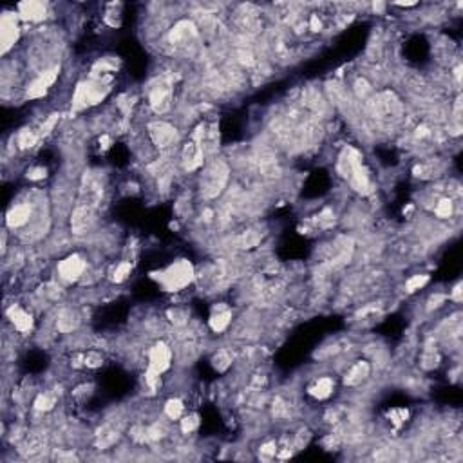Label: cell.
Returning a JSON list of instances; mask_svg holds the SVG:
<instances>
[{"mask_svg":"<svg viewBox=\"0 0 463 463\" xmlns=\"http://www.w3.org/2000/svg\"><path fill=\"white\" fill-rule=\"evenodd\" d=\"M338 170H340L344 178L349 179L351 186L355 190L364 192V194L371 192V181H369L368 170L364 169L360 154L355 148H346L342 152L340 161H338Z\"/></svg>","mask_w":463,"mask_h":463,"instance_id":"1","label":"cell"},{"mask_svg":"<svg viewBox=\"0 0 463 463\" xmlns=\"http://www.w3.org/2000/svg\"><path fill=\"white\" fill-rule=\"evenodd\" d=\"M152 277L156 279L167 291H179L192 282L194 268H192V264L188 261L181 259L178 263L170 264L169 268H165L163 272L152 273Z\"/></svg>","mask_w":463,"mask_h":463,"instance_id":"2","label":"cell"},{"mask_svg":"<svg viewBox=\"0 0 463 463\" xmlns=\"http://www.w3.org/2000/svg\"><path fill=\"white\" fill-rule=\"evenodd\" d=\"M111 87L104 82V78H92L89 82H82L73 96V107L74 111H82L85 107L100 104L105 96L109 94Z\"/></svg>","mask_w":463,"mask_h":463,"instance_id":"3","label":"cell"},{"mask_svg":"<svg viewBox=\"0 0 463 463\" xmlns=\"http://www.w3.org/2000/svg\"><path fill=\"white\" fill-rule=\"evenodd\" d=\"M230 169L225 161H214L208 165L204 170L203 178H201V194L208 199H214L225 190L226 183H228Z\"/></svg>","mask_w":463,"mask_h":463,"instance_id":"4","label":"cell"},{"mask_svg":"<svg viewBox=\"0 0 463 463\" xmlns=\"http://www.w3.org/2000/svg\"><path fill=\"white\" fill-rule=\"evenodd\" d=\"M148 136H150L152 143L161 150L174 147L178 143V130L167 121H152V123H148Z\"/></svg>","mask_w":463,"mask_h":463,"instance_id":"5","label":"cell"},{"mask_svg":"<svg viewBox=\"0 0 463 463\" xmlns=\"http://www.w3.org/2000/svg\"><path fill=\"white\" fill-rule=\"evenodd\" d=\"M18 15L4 13L0 18V42H2V55L13 47L15 42L20 36V26H18Z\"/></svg>","mask_w":463,"mask_h":463,"instance_id":"6","label":"cell"},{"mask_svg":"<svg viewBox=\"0 0 463 463\" xmlns=\"http://www.w3.org/2000/svg\"><path fill=\"white\" fill-rule=\"evenodd\" d=\"M85 268H87V263L83 261V257H80L78 253H73V255L65 257L64 261L58 263V275H60V279H64V281L74 282L82 277Z\"/></svg>","mask_w":463,"mask_h":463,"instance_id":"7","label":"cell"},{"mask_svg":"<svg viewBox=\"0 0 463 463\" xmlns=\"http://www.w3.org/2000/svg\"><path fill=\"white\" fill-rule=\"evenodd\" d=\"M170 360H172V351L167 344L158 342L156 346L152 347L150 353H148V371L161 375L167 369L170 368Z\"/></svg>","mask_w":463,"mask_h":463,"instance_id":"8","label":"cell"},{"mask_svg":"<svg viewBox=\"0 0 463 463\" xmlns=\"http://www.w3.org/2000/svg\"><path fill=\"white\" fill-rule=\"evenodd\" d=\"M94 225V212H92L91 204H78L74 208L73 216H71V230L73 234L83 235L87 230H91Z\"/></svg>","mask_w":463,"mask_h":463,"instance_id":"9","label":"cell"},{"mask_svg":"<svg viewBox=\"0 0 463 463\" xmlns=\"http://www.w3.org/2000/svg\"><path fill=\"white\" fill-rule=\"evenodd\" d=\"M57 78H58V67H55V69H49V71H43L38 78H35L33 82L29 83L26 96H27V98H31V100L45 96L49 89H51L53 83L57 82Z\"/></svg>","mask_w":463,"mask_h":463,"instance_id":"10","label":"cell"},{"mask_svg":"<svg viewBox=\"0 0 463 463\" xmlns=\"http://www.w3.org/2000/svg\"><path fill=\"white\" fill-rule=\"evenodd\" d=\"M195 35H197V29H195L194 24L190 20H181L172 27L169 40L176 47H183V45H188L195 38Z\"/></svg>","mask_w":463,"mask_h":463,"instance_id":"11","label":"cell"},{"mask_svg":"<svg viewBox=\"0 0 463 463\" xmlns=\"http://www.w3.org/2000/svg\"><path fill=\"white\" fill-rule=\"evenodd\" d=\"M170 101H172V89L169 83H158L150 92V105L158 114L167 113L170 109Z\"/></svg>","mask_w":463,"mask_h":463,"instance_id":"12","label":"cell"},{"mask_svg":"<svg viewBox=\"0 0 463 463\" xmlns=\"http://www.w3.org/2000/svg\"><path fill=\"white\" fill-rule=\"evenodd\" d=\"M45 15H47V8H45V4H42V2H33V0H29V2L18 4V17H20L22 20L40 22L45 18Z\"/></svg>","mask_w":463,"mask_h":463,"instance_id":"13","label":"cell"},{"mask_svg":"<svg viewBox=\"0 0 463 463\" xmlns=\"http://www.w3.org/2000/svg\"><path fill=\"white\" fill-rule=\"evenodd\" d=\"M8 317H9V321H11V324H13L15 328H17V331H20V333H27V331L33 329V317H31L26 310H22V307L13 304V306L8 310Z\"/></svg>","mask_w":463,"mask_h":463,"instance_id":"14","label":"cell"},{"mask_svg":"<svg viewBox=\"0 0 463 463\" xmlns=\"http://www.w3.org/2000/svg\"><path fill=\"white\" fill-rule=\"evenodd\" d=\"M183 163L186 170H195L197 167H201L203 165V145L195 141L186 143L185 150H183Z\"/></svg>","mask_w":463,"mask_h":463,"instance_id":"15","label":"cell"},{"mask_svg":"<svg viewBox=\"0 0 463 463\" xmlns=\"http://www.w3.org/2000/svg\"><path fill=\"white\" fill-rule=\"evenodd\" d=\"M31 217V207L27 203H20L11 207V210L6 216V223H8L9 228H20L24 226Z\"/></svg>","mask_w":463,"mask_h":463,"instance_id":"16","label":"cell"},{"mask_svg":"<svg viewBox=\"0 0 463 463\" xmlns=\"http://www.w3.org/2000/svg\"><path fill=\"white\" fill-rule=\"evenodd\" d=\"M230 322H232V312H230L225 304L214 307L212 315H210V321H208V324H210L212 331H216V333H223V331H225V329L230 326Z\"/></svg>","mask_w":463,"mask_h":463,"instance_id":"17","label":"cell"},{"mask_svg":"<svg viewBox=\"0 0 463 463\" xmlns=\"http://www.w3.org/2000/svg\"><path fill=\"white\" fill-rule=\"evenodd\" d=\"M368 377H369V364L366 362V360H358V362H356L355 366H351V369L346 373L344 384L353 387V385L362 384Z\"/></svg>","mask_w":463,"mask_h":463,"instance_id":"18","label":"cell"},{"mask_svg":"<svg viewBox=\"0 0 463 463\" xmlns=\"http://www.w3.org/2000/svg\"><path fill=\"white\" fill-rule=\"evenodd\" d=\"M333 389H335L333 378L322 377V378H319V380L315 382V385H312V387H310V394H312V396H315L317 400H326L329 394L333 393Z\"/></svg>","mask_w":463,"mask_h":463,"instance_id":"19","label":"cell"},{"mask_svg":"<svg viewBox=\"0 0 463 463\" xmlns=\"http://www.w3.org/2000/svg\"><path fill=\"white\" fill-rule=\"evenodd\" d=\"M261 239H263V232H261L259 228H251V230H246V232L239 237L237 244H239V248L248 250V248L257 246V244L261 242Z\"/></svg>","mask_w":463,"mask_h":463,"instance_id":"20","label":"cell"},{"mask_svg":"<svg viewBox=\"0 0 463 463\" xmlns=\"http://www.w3.org/2000/svg\"><path fill=\"white\" fill-rule=\"evenodd\" d=\"M118 438H120V434H118L116 429L104 427L98 433V436H96V445L100 447V449H107V447H111L113 443L118 442Z\"/></svg>","mask_w":463,"mask_h":463,"instance_id":"21","label":"cell"},{"mask_svg":"<svg viewBox=\"0 0 463 463\" xmlns=\"http://www.w3.org/2000/svg\"><path fill=\"white\" fill-rule=\"evenodd\" d=\"M57 328L60 329L62 333H71L73 329L78 328V317L74 315L73 312L62 313L60 319H58V322H57Z\"/></svg>","mask_w":463,"mask_h":463,"instance_id":"22","label":"cell"},{"mask_svg":"<svg viewBox=\"0 0 463 463\" xmlns=\"http://www.w3.org/2000/svg\"><path fill=\"white\" fill-rule=\"evenodd\" d=\"M183 411H185V405L179 398H170L169 402L165 403V415L169 416L170 420H178L181 418Z\"/></svg>","mask_w":463,"mask_h":463,"instance_id":"23","label":"cell"},{"mask_svg":"<svg viewBox=\"0 0 463 463\" xmlns=\"http://www.w3.org/2000/svg\"><path fill=\"white\" fill-rule=\"evenodd\" d=\"M36 139H38V134H35L31 129H24V130H20L17 141L20 148H31V147H35Z\"/></svg>","mask_w":463,"mask_h":463,"instance_id":"24","label":"cell"},{"mask_svg":"<svg viewBox=\"0 0 463 463\" xmlns=\"http://www.w3.org/2000/svg\"><path fill=\"white\" fill-rule=\"evenodd\" d=\"M57 403V396L55 394H49V393H42L36 396L35 400V409L36 411H49L53 409V405Z\"/></svg>","mask_w":463,"mask_h":463,"instance_id":"25","label":"cell"},{"mask_svg":"<svg viewBox=\"0 0 463 463\" xmlns=\"http://www.w3.org/2000/svg\"><path fill=\"white\" fill-rule=\"evenodd\" d=\"M427 282H429V275H413V277L405 282V290L409 291V293H413V291L424 288Z\"/></svg>","mask_w":463,"mask_h":463,"instance_id":"26","label":"cell"},{"mask_svg":"<svg viewBox=\"0 0 463 463\" xmlns=\"http://www.w3.org/2000/svg\"><path fill=\"white\" fill-rule=\"evenodd\" d=\"M199 425V416L197 415H186L185 418L181 420V431L185 434H190L194 433L195 429Z\"/></svg>","mask_w":463,"mask_h":463,"instance_id":"27","label":"cell"},{"mask_svg":"<svg viewBox=\"0 0 463 463\" xmlns=\"http://www.w3.org/2000/svg\"><path fill=\"white\" fill-rule=\"evenodd\" d=\"M130 272H132V264L130 263H120L116 266V270H114L113 281L114 282H123L130 275Z\"/></svg>","mask_w":463,"mask_h":463,"instance_id":"28","label":"cell"},{"mask_svg":"<svg viewBox=\"0 0 463 463\" xmlns=\"http://www.w3.org/2000/svg\"><path fill=\"white\" fill-rule=\"evenodd\" d=\"M83 362H85V368L96 369V368H100L101 364H104V356H101L98 351H89V353H85V355H83Z\"/></svg>","mask_w":463,"mask_h":463,"instance_id":"29","label":"cell"},{"mask_svg":"<svg viewBox=\"0 0 463 463\" xmlns=\"http://www.w3.org/2000/svg\"><path fill=\"white\" fill-rule=\"evenodd\" d=\"M389 418L396 427H400V425L405 424L407 418H409V411L403 409V407H398V409H393V411L389 413Z\"/></svg>","mask_w":463,"mask_h":463,"instance_id":"30","label":"cell"},{"mask_svg":"<svg viewBox=\"0 0 463 463\" xmlns=\"http://www.w3.org/2000/svg\"><path fill=\"white\" fill-rule=\"evenodd\" d=\"M230 362H232V358H230V355L226 351H219V353L214 356V368L219 369V371H225V369L230 366Z\"/></svg>","mask_w":463,"mask_h":463,"instance_id":"31","label":"cell"},{"mask_svg":"<svg viewBox=\"0 0 463 463\" xmlns=\"http://www.w3.org/2000/svg\"><path fill=\"white\" fill-rule=\"evenodd\" d=\"M277 443L275 442H266V443H263L261 445V449H259V454L263 456L264 459H272V458H275L277 456Z\"/></svg>","mask_w":463,"mask_h":463,"instance_id":"32","label":"cell"},{"mask_svg":"<svg viewBox=\"0 0 463 463\" xmlns=\"http://www.w3.org/2000/svg\"><path fill=\"white\" fill-rule=\"evenodd\" d=\"M58 120H60V114H57V113L51 114V116H49L47 120L42 123V127H40V136H47L49 132H51V130L57 127Z\"/></svg>","mask_w":463,"mask_h":463,"instance_id":"33","label":"cell"},{"mask_svg":"<svg viewBox=\"0 0 463 463\" xmlns=\"http://www.w3.org/2000/svg\"><path fill=\"white\" fill-rule=\"evenodd\" d=\"M450 214H452V201L442 199L436 207V216L438 217H450Z\"/></svg>","mask_w":463,"mask_h":463,"instance_id":"34","label":"cell"},{"mask_svg":"<svg viewBox=\"0 0 463 463\" xmlns=\"http://www.w3.org/2000/svg\"><path fill=\"white\" fill-rule=\"evenodd\" d=\"M45 176H47V170L43 167H33V169L27 170V179H31V181H40Z\"/></svg>","mask_w":463,"mask_h":463,"instance_id":"35","label":"cell"},{"mask_svg":"<svg viewBox=\"0 0 463 463\" xmlns=\"http://www.w3.org/2000/svg\"><path fill=\"white\" fill-rule=\"evenodd\" d=\"M169 317H170V321H172L174 324H178V326H183L186 322V319H188L185 312H181V310H176V307H174V310H170Z\"/></svg>","mask_w":463,"mask_h":463,"instance_id":"36","label":"cell"},{"mask_svg":"<svg viewBox=\"0 0 463 463\" xmlns=\"http://www.w3.org/2000/svg\"><path fill=\"white\" fill-rule=\"evenodd\" d=\"M288 415V407H286V403L282 402V400H275L273 402V416L275 418H282V416Z\"/></svg>","mask_w":463,"mask_h":463,"instance_id":"37","label":"cell"},{"mask_svg":"<svg viewBox=\"0 0 463 463\" xmlns=\"http://www.w3.org/2000/svg\"><path fill=\"white\" fill-rule=\"evenodd\" d=\"M237 58H239V62H241L242 65H253L255 64V60H253V55H251L250 51H244V49H241V51L237 53Z\"/></svg>","mask_w":463,"mask_h":463,"instance_id":"38","label":"cell"},{"mask_svg":"<svg viewBox=\"0 0 463 463\" xmlns=\"http://www.w3.org/2000/svg\"><path fill=\"white\" fill-rule=\"evenodd\" d=\"M310 29L312 31H322V20L319 18V15H312L310 17Z\"/></svg>","mask_w":463,"mask_h":463,"instance_id":"39","label":"cell"},{"mask_svg":"<svg viewBox=\"0 0 463 463\" xmlns=\"http://www.w3.org/2000/svg\"><path fill=\"white\" fill-rule=\"evenodd\" d=\"M443 300H445V295H440V293L433 295V297L429 299V310H433V307L442 306V302H443Z\"/></svg>","mask_w":463,"mask_h":463,"instance_id":"40","label":"cell"},{"mask_svg":"<svg viewBox=\"0 0 463 463\" xmlns=\"http://www.w3.org/2000/svg\"><path fill=\"white\" fill-rule=\"evenodd\" d=\"M438 360H440V358H438V356L434 355V353H433V355H425V356H424V368H427V369L436 368V366H438Z\"/></svg>","mask_w":463,"mask_h":463,"instance_id":"41","label":"cell"},{"mask_svg":"<svg viewBox=\"0 0 463 463\" xmlns=\"http://www.w3.org/2000/svg\"><path fill=\"white\" fill-rule=\"evenodd\" d=\"M356 91H358V94H366V92H369L371 91V87H369V83L366 82V80H358L356 82Z\"/></svg>","mask_w":463,"mask_h":463,"instance_id":"42","label":"cell"},{"mask_svg":"<svg viewBox=\"0 0 463 463\" xmlns=\"http://www.w3.org/2000/svg\"><path fill=\"white\" fill-rule=\"evenodd\" d=\"M452 299H454L456 302H459V300H461V284H458L454 288V291H452Z\"/></svg>","mask_w":463,"mask_h":463,"instance_id":"43","label":"cell"},{"mask_svg":"<svg viewBox=\"0 0 463 463\" xmlns=\"http://www.w3.org/2000/svg\"><path fill=\"white\" fill-rule=\"evenodd\" d=\"M416 136H418V138H424V136H429V129H427L425 125L418 127V129H416Z\"/></svg>","mask_w":463,"mask_h":463,"instance_id":"44","label":"cell"},{"mask_svg":"<svg viewBox=\"0 0 463 463\" xmlns=\"http://www.w3.org/2000/svg\"><path fill=\"white\" fill-rule=\"evenodd\" d=\"M100 143L104 145V148H109V147H111V138H109L107 134H104V136L100 138Z\"/></svg>","mask_w":463,"mask_h":463,"instance_id":"45","label":"cell"},{"mask_svg":"<svg viewBox=\"0 0 463 463\" xmlns=\"http://www.w3.org/2000/svg\"><path fill=\"white\" fill-rule=\"evenodd\" d=\"M373 8H375V11H382V9H384V4H380V2H378V4H375Z\"/></svg>","mask_w":463,"mask_h":463,"instance_id":"46","label":"cell"},{"mask_svg":"<svg viewBox=\"0 0 463 463\" xmlns=\"http://www.w3.org/2000/svg\"><path fill=\"white\" fill-rule=\"evenodd\" d=\"M396 6H416V2H398Z\"/></svg>","mask_w":463,"mask_h":463,"instance_id":"47","label":"cell"}]
</instances>
